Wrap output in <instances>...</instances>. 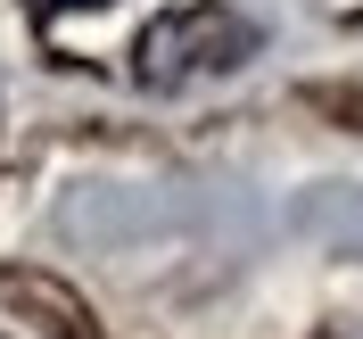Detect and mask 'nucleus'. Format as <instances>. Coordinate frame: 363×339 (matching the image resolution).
Returning a JSON list of instances; mask_svg holds the SVG:
<instances>
[{"instance_id":"nucleus-1","label":"nucleus","mask_w":363,"mask_h":339,"mask_svg":"<svg viewBox=\"0 0 363 339\" xmlns=\"http://www.w3.org/2000/svg\"><path fill=\"white\" fill-rule=\"evenodd\" d=\"M256 50H264V25H256V17L223 9V0H182V9H165V17L140 25L133 75L149 91H182V83H199V75L248 67Z\"/></svg>"},{"instance_id":"nucleus-2","label":"nucleus","mask_w":363,"mask_h":339,"mask_svg":"<svg viewBox=\"0 0 363 339\" xmlns=\"http://www.w3.org/2000/svg\"><path fill=\"white\" fill-rule=\"evenodd\" d=\"M33 9H50V17H58V9H108V0H33Z\"/></svg>"}]
</instances>
